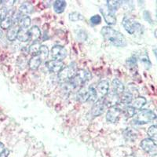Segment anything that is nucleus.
Returning <instances> with one entry per match:
<instances>
[{"instance_id":"obj_1","label":"nucleus","mask_w":157,"mask_h":157,"mask_svg":"<svg viewBox=\"0 0 157 157\" xmlns=\"http://www.w3.org/2000/svg\"><path fill=\"white\" fill-rule=\"evenodd\" d=\"M101 33L105 39L114 45L115 47H124L127 45V40L124 36L120 32L114 30L109 26H105L102 28Z\"/></svg>"},{"instance_id":"obj_2","label":"nucleus","mask_w":157,"mask_h":157,"mask_svg":"<svg viewBox=\"0 0 157 157\" xmlns=\"http://www.w3.org/2000/svg\"><path fill=\"white\" fill-rule=\"evenodd\" d=\"M90 72L86 70L78 69L75 76L71 78L69 82H67V86L65 87L68 88V91H71V90L76 89V88H80L83 86L84 83H86L88 80H90Z\"/></svg>"},{"instance_id":"obj_3","label":"nucleus","mask_w":157,"mask_h":157,"mask_svg":"<svg viewBox=\"0 0 157 157\" xmlns=\"http://www.w3.org/2000/svg\"><path fill=\"white\" fill-rule=\"evenodd\" d=\"M156 118L157 116H155L154 112L148 110V109H143L136 115L133 122L136 124L141 125V124H146L150 122L155 121Z\"/></svg>"},{"instance_id":"obj_4","label":"nucleus","mask_w":157,"mask_h":157,"mask_svg":"<svg viewBox=\"0 0 157 157\" xmlns=\"http://www.w3.org/2000/svg\"><path fill=\"white\" fill-rule=\"evenodd\" d=\"M76 64L75 62H72L68 66L65 67L62 71L58 73V79L60 82H68L71 80V78L75 76L77 72Z\"/></svg>"},{"instance_id":"obj_5","label":"nucleus","mask_w":157,"mask_h":157,"mask_svg":"<svg viewBox=\"0 0 157 157\" xmlns=\"http://www.w3.org/2000/svg\"><path fill=\"white\" fill-rule=\"evenodd\" d=\"M122 24H123V26L124 27L125 30L130 35H134V33L139 32L141 29V25L139 23L135 22L127 16L124 17Z\"/></svg>"},{"instance_id":"obj_6","label":"nucleus","mask_w":157,"mask_h":157,"mask_svg":"<svg viewBox=\"0 0 157 157\" xmlns=\"http://www.w3.org/2000/svg\"><path fill=\"white\" fill-rule=\"evenodd\" d=\"M141 147L145 152L150 155H156L157 145L151 138H145L141 142Z\"/></svg>"},{"instance_id":"obj_7","label":"nucleus","mask_w":157,"mask_h":157,"mask_svg":"<svg viewBox=\"0 0 157 157\" xmlns=\"http://www.w3.org/2000/svg\"><path fill=\"white\" fill-rule=\"evenodd\" d=\"M122 113H123V110L117 105L109 108L107 115H106V120L109 123H116L120 119V116Z\"/></svg>"},{"instance_id":"obj_8","label":"nucleus","mask_w":157,"mask_h":157,"mask_svg":"<svg viewBox=\"0 0 157 157\" xmlns=\"http://www.w3.org/2000/svg\"><path fill=\"white\" fill-rule=\"evenodd\" d=\"M100 11L104 17V19L106 23L109 25H113L116 23V17L115 16L114 13L112 12L107 6H103L100 8Z\"/></svg>"},{"instance_id":"obj_9","label":"nucleus","mask_w":157,"mask_h":157,"mask_svg":"<svg viewBox=\"0 0 157 157\" xmlns=\"http://www.w3.org/2000/svg\"><path fill=\"white\" fill-rule=\"evenodd\" d=\"M67 56V51L61 46H54L51 50V57L56 61H62Z\"/></svg>"},{"instance_id":"obj_10","label":"nucleus","mask_w":157,"mask_h":157,"mask_svg":"<svg viewBox=\"0 0 157 157\" xmlns=\"http://www.w3.org/2000/svg\"><path fill=\"white\" fill-rule=\"evenodd\" d=\"M106 105L105 103V101H104V98H101L98 101L95 102V104L94 105L93 108L90 111V114L93 117H97V116H99L104 113Z\"/></svg>"},{"instance_id":"obj_11","label":"nucleus","mask_w":157,"mask_h":157,"mask_svg":"<svg viewBox=\"0 0 157 157\" xmlns=\"http://www.w3.org/2000/svg\"><path fill=\"white\" fill-rule=\"evenodd\" d=\"M103 98L104 101H105V103L106 107H113V106H116L117 104L120 102V95L116 94L113 93L112 91L109 92L108 94Z\"/></svg>"},{"instance_id":"obj_12","label":"nucleus","mask_w":157,"mask_h":157,"mask_svg":"<svg viewBox=\"0 0 157 157\" xmlns=\"http://www.w3.org/2000/svg\"><path fill=\"white\" fill-rule=\"evenodd\" d=\"M47 67L50 72H54V73H60L61 71L64 68V64L63 61H50L47 63Z\"/></svg>"},{"instance_id":"obj_13","label":"nucleus","mask_w":157,"mask_h":157,"mask_svg":"<svg viewBox=\"0 0 157 157\" xmlns=\"http://www.w3.org/2000/svg\"><path fill=\"white\" fill-rule=\"evenodd\" d=\"M109 82L108 80H101L98 82V85L96 86V91L98 93V96L99 95L100 97H105L109 93Z\"/></svg>"},{"instance_id":"obj_14","label":"nucleus","mask_w":157,"mask_h":157,"mask_svg":"<svg viewBox=\"0 0 157 157\" xmlns=\"http://www.w3.org/2000/svg\"><path fill=\"white\" fill-rule=\"evenodd\" d=\"M15 13L14 10L10 9L8 11V14L5 19H3L2 21H0V28L2 29H9L12 27L13 24L12 17Z\"/></svg>"},{"instance_id":"obj_15","label":"nucleus","mask_w":157,"mask_h":157,"mask_svg":"<svg viewBox=\"0 0 157 157\" xmlns=\"http://www.w3.org/2000/svg\"><path fill=\"white\" fill-rule=\"evenodd\" d=\"M111 91L120 96L124 92V85L120 79L115 78L112 82V90Z\"/></svg>"},{"instance_id":"obj_16","label":"nucleus","mask_w":157,"mask_h":157,"mask_svg":"<svg viewBox=\"0 0 157 157\" xmlns=\"http://www.w3.org/2000/svg\"><path fill=\"white\" fill-rule=\"evenodd\" d=\"M19 30L20 27L18 25H13L10 29H8L7 34H6V37H7L8 40H10V41H14L15 39H17V35Z\"/></svg>"},{"instance_id":"obj_17","label":"nucleus","mask_w":157,"mask_h":157,"mask_svg":"<svg viewBox=\"0 0 157 157\" xmlns=\"http://www.w3.org/2000/svg\"><path fill=\"white\" fill-rule=\"evenodd\" d=\"M42 61H43V58H42L39 54L36 56H33L32 58L29 60V68L32 70H36L39 68V67L40 66Z\"/></svg>"},{"instance_id":"obj_18","label":"nucleus","mask_w":157,"mask_h":157,"mask_svg":"<svg viewBox=\"0 0 157 157\" xmlns=\"http://www.w3.org/2000/svg\"><path fill=\"white\" fill-rule=\"evenodd\" d=\"M134 98V95L130 90L124 91L120 95V102L122 104H124V105H128V104L132 103Z\"/></svg>"},{"instance_id":"obj_19","label":"nucleus","mask_w":157,"mask_h":157,"mask_svg":"<svg viewBox=\"0 0 157 157\" xmlns=\"http://www.w3.org/2000/svg\"><path fill=\"white\" fill-rule=\"evenodd\" d=\"M33 11V6L31 3L29 2H24L21 6L19 7V11L18 12L21 13L23 17H25V15L29 14Z\"/></svg>"},{"instance_id":"obj_20","label":"nucleus","mask_w":157,"mask_h":157,"mask_svg":"<svg viewBox=\"0 0 157 157\" xmlns=\"http://www.w3.org/2000/svg\"><path fill=\"white\" fill-rule=\"evenodd\" d=\"M29 30L25 29H20L17 35V39L21 42H28L30 40Z\"/></svg>"},{"instance_id":"obj_21","label":"nucleus","mask_w":157,"mask_h":157,"mask_svg":"<svg viewBox=\"0 0 157 157\" xmlns=\"http://www.w3.org/2000/svg\"><path fill=\"white\" fill-rule=\"evenodd\" d=\"M66 7V2L63 0H57L54 3V10L57 13H61Z\"/></svg>"},{"instance_id":"obj_22","label":"nucleus","mask_w":157,"mask_h":157,"mask_svg":"<svg viewBox=\"0 0 157 157\" xmlns=\"http://www.w3.org/2000/svg\"><path fill=\"white\" fill-rule=\"evenodd\" d=\"M29 34H30L31 38L30 40H32L33 42H36L41 36V32H40V30H39L37 26H33L29 30Z\"/></svg>"},{"instance_id":"obj_23","label":"nucleus","mask_w":157,"mask_h":157,"mask_svg":"<svg viewBox=\"0 0 157 157\" xmlns=\"http://www.w3.org/2000/svg\"><path fill=\"white\" fill-rule=\"evenodd\" d=\"M146 104V99L143 97H137L132 101V105L134 109H141Z\"/></svg>"},{"instance_id":"obj_24","label":"nucleus","mask_w":157,"mask_h":157,"mask_svg":"<svg viewBox=\"0 0 157 157\" xmlns=\"http://www.w3.org/2000/svg\"><path fill=\"white\" fill-rule=\"evenodd\" d=\"M88 94H89V99H88V101L96 102L99 100V99H98V93H97L96 87H95V86H90V87L88 88Z\"/></svg>"},{"instance_id":"obj_25","label":"nucleus","mask_w":157,"mask_h":157,"mask_svg":"<svg viewBox=\"0 0 157 157\" xmlns=\"http://www.w3.org/2000/svg\"><path fill=\"white\" fill-rule=\"evenodd\" d=\"M121 6V2L120 1H114V0H109L107 1V7L112 12H116Z\"/></svg>"},{"instance_id":"obj_26","label":"nucleus","mask_w":157,"mask_h":157,"mask_svg":"<svg viewBox=\"0 0 157 157\" xmlns=\"http://www.w3.org/2000/svg\"><path fill=\"white\" fill-rule=\"evenodd\" d=\"M77 100L80 102H86L88 101L89 99V94L88 90H79L78 92L77 93Z\"/></svg>"},{"instance_id":"obj_27","label":"nucleus","mask_w":157,"mask_h":157,"mask_svg":"<svg viewBox=\"0 0 157 157\" xmlns=\"http://www.w3.org/2000/svg\"><path fill=\"white\" fill-rule=\"evenodd\" d=\"M123 113L126 118H131L136 115V113H137V109H134L133 106L128 105L123 109Z\"/></svg>"},{"instance_id":"obj_28","label":"nucleus","mask_w":157,"mask_h":157,"mask_svg":"<svg viewBox=\"0 0 157 157\" xmlns=\"http://www.w3.org/2000/svg\"><path fill=\"white\" fill-rule=\"evenodd\" d=\"M20 29H28V28L31 25V18L28 16H25L21 19L18 23Z\"/></svg>"},{"instance_id":"obj_29","label":"nucleus","mask_w":157,"mask_h":157,"mask_svg":"<svg viewBox=\"0 0 157 157\" xmlns=\"http://www.w3.org/2000/svg\"><path fill=\"white\" fill-rule=\"evenodd\" d=\"M40 48H41V45L39 42H34L33 44L31 45V47H29V53H30L33 56H36L39 54V50H40Z\"/></svg>"},{"instance_id":"obj_30","label":"nucleus","mask_w":157,"mask_h":157,"mask_svg":"<svg viewBox=\"0 0 157 157\" xmlns=\"http://www.w3.org/2000/svg\"><path fill=\"white\" fill-rule=\"evenodd\" d=\"M139 59H140V61L143 63V64L145 65V67L147 68V69H149V68H151L152 64H151V62H150L149 58H148V55H147V53H144V54H140Z\"/></svg>"},{"instance_id":"obj_31","label":"nucleus","mask_w":157,"mask_h":157,"mask_svg":"<svg viewBox=\"0 0 157 157\" xmlns=\"http://www.w3.org/2000/svg\"><path fill=\"white\" fill-rule=\"evenodd\" d=\"M148 135L149 138L152 140H156L157 141V127L155 125H152L148 128Z\"/></svg>"},{"instance_id":"obj_32","label":"nucleus","mask_w":157,"mask_h":157,"mask_svg":"<svg viewBox=\"0 0 157 157\" xmlns=\"http://www.w3.org/2000/svg\"><path fill=\"white\" fill-rule=\"evenodd\" d=\"M126 64H127V68H130V69H134V68H137V58H136L135 56H132V57L127 59Z\"/></svg>"},{"instance_id":"obj_33","label":"nucleus","mask_w":157,"mask_h":157,"mask_svg":"<svg viewBox=\"0 0 157 157\" xmlns=\"http://www.w3.org/2000/svg\"><path fill=\"white\" fill-rule=\"evenodd\" d=\"M39 54L40 57L43 58V60L47 58L49 55V49L47 46H41V48H40V50L39 52Z\"/></svg>"},{"instance_id":"obj_34","label":"nucleus","mask_w":157,"mask_h":157,"mask_svg":"<svg viewBox=\"0 0 157 157\" xmlns=\"http://www.w3.org/2000/svg\"><path fill=\"white\" fill-rule=\"evenodd\" d=\"M82 19H83V17L78 12H72L69 14V20L71 21H77Z\"/></svg>"},{"instance_id":"obj_35","label":"nucleus","mask_w":157,"mask_h":157,"mask_svg":"<svg viewBox=\"0 0 157 157\" xmlns=\"http://www.w3.org/2000/svg\"><path fill=\"white\" fill-rule=\"evenodd\" d=\"M90 21V23L92 24V25H99V24L101 22V16H99V15H95V16L91 17Z\"/></svg>"},{"instance_id":"obj_36","label":"nucleus","mask_w":157,"mask_h":157,"mask_svg":"<svg viewBox=\"0 0 157 157\" xmlns=\"http://www.w3.org/2000/svg\"><path fill=\"white\" fill-rule=\"evenodd\" d=\"M8 11H9V10L6 7H2L0 9V21H2V20L6 17L8 14Z\"/></svg>"},{"instance_id":"obj_37","label":"nucleus","mask_w":157,"mask_h":157,"mask_svg":"<svg viewBox=\"0 0 157 157\" xmlns=\"http://www.w3.org/2000/svg\"><path fill=\"white\" fill-rule=\"evenodd\" d=\"M14 2H15V1H13V0H9V1H1V4L3 6V7L7 8V9H8V7H10V6H12Z\"/></svg>"},{"instance_id":"obj_38","label":"nucleus","mask_w":157,"mask_h":157,"mask_svg":"<svg viewBox=\"0 0 157 157\" xmlns=\"http://www.w3.org/2000/svg\"><path fill=\"white\" fill-rule=\"evenodd\" d=\"M8 155H9V150L5 149L4 152L0 155V157H7Z\"/></svg>"},{"instance_id":"obj_39","label":"nucleus","mask_w":157,"mask_h":157,"mask_svg":"<svg viewBox=\"0 0 157 157\" xmlns=\"http://www.w3.org/2000/svg\"><path fill=\"white\" fill-rule=\"evenodd\" d=\"M4 150H5V146L2 142H0V155L4 152Z\"/></svg>"},{"instance_id":"obj_40","label":"nucleus","mask_w":157,"mask_h":157,"mask_svg":"<svg viewBox=\"0 0 157 157\" xmlns=\"http://www.w3.org/2000/svg\"><path fill=\"white\" fill-rule=\"evenodd\" d=\"M153 52H154V54H155V57H156V58H157V46H155V47L153 48Z\"/></svg>"},{"instance_id":"obj_41","label":"nucleus","mask_w":157,"mask_h":157,"mask_svg":"<svg viewBox=\"0 0 157 157\" xmlns=\"http://www.w3.org/2000/svg\"><path fill=\"white\" fill-rule=\"evenodd\" d=\"M154 36H155V37L157 39V29H155V32H154Z\"/></svg>"},{"instance_id":"obj_42","label":"nucleus","mask_w":157,"mask_h":157,"mask_svg":"<svg viewBox=\"0 0 157 157\" xmlns=\"http://www.w3.org/2000/svg\"><path fill=\"white\" fill-rule=\"evenodd\" d=\"M2 37V30L0 29V39H1Z\"/></svg>"},{"instance_id":"obj_43","label":"nucleus","mask_w":157,"mask_h":157,"mask_svg":"<svg viewBox=\"0 0 157 157\" xmlns=\"http://www.w3.org/2000/svg\"><path fill=\"white\" fill-rule=\"evenodd\" d=\"M156 20H157V2H156Z\"/></svg>"}]
</instances>
